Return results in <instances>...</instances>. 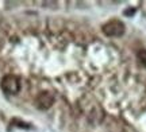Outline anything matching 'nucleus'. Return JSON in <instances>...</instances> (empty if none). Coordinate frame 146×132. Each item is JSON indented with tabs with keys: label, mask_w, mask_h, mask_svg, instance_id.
Masks as SVG:
<instances>
[{
	"label": "nucleus",
	"mask_w": 146,
	"mask_h": 132,
	"mask_svg": "<svg viewBox=\"0 0 146 132\" xmlns=\"http://www.w3.org/2000/svg\"><path fill=\"white\" fill-rule=\"evenodd\" d=\"M54 95L49 90H42L35 97V106L41 111H47L54 104Z\"/></svg>",
	"instance_id": "nucleus-3"
},
{
	"label": "nucleus",
	"mask_w": 146,
	"mask_h": 132,
	"mask_svg": "<svg viewBox=\"0 0 146 132\" xmlns=\"http://www.w3.org/2000/svg\"><path fill=\"white\" fill-rule=\"evenodd\" d=\"M137 59L143 68H146V50H139L137 54Z\"/></svg>",
	"instance_id": "nucleus-4"
},
{
	"label": "nucleus",
	"mask_w": 146,
	"mask_h": 132,
	"mask_svg": "<svg viewBox=\"0 0 146 132\" xmlns=\"http://www.w3.org/2000/svg\"><path fill=\"white\" fill-rule=\"evenodd\" d=\"M0 86L5 95H11L15 96L21 92L22 84H21V78L15 76V74H7L4 76L1 81H0Z\"/></svg>",
	"instance_id": "nucleus-1"
},
{
	"label": "nucleus",
	"mask_w": 146,
	"mask_h": 132,
	"mask_svg": "<svg viewBox=\"0 0 146 132\" xmlns=\"http://www.w3.org/2000/svg\"><path fill=\"white\" fill-rule=\"evenodd\" d=\"M102 30H103V34H104L106 37L119 38L125 34L126 26L123 22L118 20V19H114V20H110V22H107L106 24H103Z\"/></svg>",
	"instance_id": "nucleus-2"
}]
</instances>
